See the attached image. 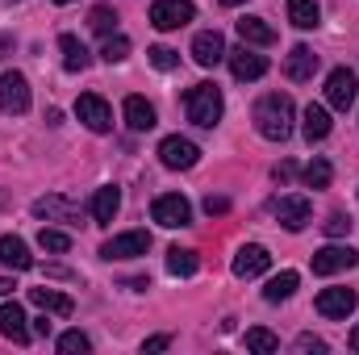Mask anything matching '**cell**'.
Instances as JSON below:
<instances>
[{"label":"cell","mask_w":359,"mask_h":355,"mask_svg":"<svg viewBox=\"0 0 359 355\" xmlns=\"http://www.w3.org/2000/svg\"><path fill=\"white\" fill-rule=\"evenodd\" d=\"M126 55H130V38L109 34V38H104V46H100V59H104V63H121Z\"/></svg>","instance_id":"cell-31"},{"label":"cell","mask_w":359,"mask_h":355,"mask_svg":"<svg viewBox=\"0 0 359 355\" xmlns=\"http://www.w3.org/2000/svg\"><path fill=\"white\" fill-rule=\"evenodd\" d=\"M4 4H13V0H4Z\"/></svg>","instance_id":"cell-46"},{"label":"cell","mask_w":359,"mask_h":355,"mask_svg":"<svg viewBox=\"0 0 359 355\" xmlns=\"http://www.w3.org/2000/svg\"><path fill=\"white\" fill-rule=\"evenodd\" d=\"M0 205H4V192H0Z\"/></svg>","instance_id":"cell-45"},{"label":"cell","mask_w":359,"mask_h":355,"mask_svg":"<svg viewBox=\"0 0 359 355\" xmlns=\"http://www.w3.org/2000/svg\"><path fill=\"white\" fill-rule=\"evenodd\" d=\"M159 159H163V168H172V172H188V168H196V159H201V151H196V142H188V138H163L159 142Z\"/></svg>","instance_id":"cell-10"},{"label":"cell","mask_w":359,"mask_h":355,"mask_svg":"<svg viewBox=\"0 0 359 355\" xmlns=\"http://www.w3.org/2000/svg\"><path fill=\"white\" fill-rule=\"evenodd\" d=\"M88 25L96 29V34H104V38H109V34H113V25H117V13H113L109 4H96V8L88 13Z\"/></svg>","instance_id":"cell-33"},{"label":"cell","mask_w":359,"mask_h":355,"mask_svg":"<svg viewBox=\"0 0 359 355\" xmlns=\"http://www.w3.org/2000/svg\"><path fill=\"white\" fill-rule=\"evenodd\" d=\"M226 59H230V72H234V80H259V76L268 72V55L251 51L247 42H243V46H234V51H226Z\"/></svg>","instance_id":"cell-12"},{"label":"cell","mask_w":359,"mask_h":355,"mask_svg":"<svg viewBox=\"0 0 359 355\" xmlns=\"http://www.w3.org/2000/svg\"><path fill=\"white\" fill-rule=\"evenodd\" d=\"M313 72H318V55L309 46H292L288 59H284V76L297 80V84H305V80H313Z\"/></svg>","instance_id":"cell-18"},{"label":"cell","mask_w":359,"mask_h":355,"mask_svg":"<svg viewBox=\"0 0 359 355\" xmlns=\"http://www.w3.org/2000/svg\"><path fill=\"white\" fill-rule=\"evenodd\" d=\"M247 347L259 355H271V351H280V339L271 330H264V326H255V330H247Z\"/></svg>","instance_id":"cell-30"},{"label":"cell","mask_w":359,"mask_h":355,"mask_svg":"<svg viewBox=\"0 0 359 355\" xmlns=\"http://www.w3.org/2000/svg\"><path fill=\"white\" fill-rule=\"evenodd\" d=\"M297 284H301V276H297V272H280V276H271V280H268L264 297H268L271 305H280V301H288V297L297 293Z\"/></svg>","instance_id":"cell-26"},{"label":"cell","mask_w":359,"mask_h":355,"mask_svg":"<svg viewBox=\"0 0 359 355\" xmlns=\"http://www.w3.org/2000/svg\"><path fill=\"white\" fill-rule=\"evenodd\" d=\"M292 121H297V105L288 92H268L255 105V130L268 142H288L292 138Z\"/></svg>","instance_id":"cell-1"},{"label":"cell","mask_w":359,"mask_h":355,"mask_svg":"<svg viewBox=\"0 0 359 355\" xmlns=\"http://www.w3.org/2000/svg\"><path fill=\"white\" fill-rule=\"evenodd\" d=\"M29 301H34L38 309H46V314H63V318L76 309L72 297H63V293H55V288H46V284H42V288H29Z\"/></svg>","instance_id":"cell-25"},{"label":"cell","mask_w":359,"mask_h":355,"mask_svg":"<svg viewBox=\"0 0 359 355\" xmlns=\"http://www.w3.org/2000/svg\"><path fill=\"white\" fill-rule=\"evenodd\" d=\"M297 351H318V355H326V343H322V339H313V335H301V339H297Z\"/></svg>","instance_id":"cell-38"},{"label":"cell","mask_w":359,"mask_h":355,"mask_svg":"<svg viewBox=\"0 0 359 355\" xmlns=\"http://www.w3.org/2000/svg\"><path fill=\"white\" fill-rule=\"evenodd\" d=\"M196 17V8H192V0H155L151 4V25L155 29H180V25H188Z\"/></svg>","instance_id":"cell-7"},{"label":"cell","mask_w":359,"mask_h":355,"mask_svg":"<svg viewBox=\"0 0 359 355\" xmlns=\"http://www.w3.org/2000/svg\"><path fill=\"white\" fill-rule=\"evenodd\" d=\"M355 96H359V80H355V72L351 67H334L330 76H326V105L330 109H351L355 105Z\"/></svg>","instance_id":"cell-4"},{"label":"cell","mask_w":359,"mask_h":355,"mask_svg":"<svg viewBox=\"0 0 359 355\" xmlns=\"http://www.w3.org/2000/svg\"><path fill=\"white\" fill-rule=\"evenodd\" d=\"M222 109H226V100H222V88L217 84H192V88L184 92V113L201 130H213L222 121Z\"/></svg>","instance_id":"cell-2"},{"label":"cell","mask_w":359,"mask_h":355,"mask_svg":"<svg viewBox=\"0 0 359 355\" xmlns=\"http://www.w3.org/2000/svg\"><path fill=\"white\" fill-rule=\"evenodd\" d=\"M168 343H172L168 335H155V339H147V343H142V351H168Z\"/></svg>","instance_id":"cell-40"},{"label":"cell","mask_w":359,"mask_h":355,"mask_svg":"<svg viewBox=\"0 0 359 355\" xmlns=\"http://www.w3.org/2000/svg\"><path fill=\"white\" fill-rule=\"evenodd\" d=\"M117 209H121V188L104 184V188L92 192V222H96V226H109V222L117 217Z\"/></svg>","instance_id":"cell-20"},{"label":"cell","mask_w":359,"mask_h":355,"mask_svg":"<svg viewBox=\"0 0 359 355\" xmlns=\"http://www.w3.org/2000/svg\"><path fill=\"white\" fill-rule=\"evenodd\" d=\"M313 305H318L322 318H334L339 322V318H347L355 309V288H322Z\"/></svg>","instance_id":"cell-17"},{"label":"cell","mask_w":359,"mask_h":355,"mask_svg":"<svg viewBox=\"0 0 359 355\" xmlns=\"http://www.w3.org/2000/svg\"><path fill=\"white\" fill-rule=\"evenodd\" d=\"M55 4H72V0H55Z\"/></svg>","instance_id":"cell-44"},{"label":"cell","mask_w":359,"mask_h":355,"mask_svg":"<svg viewBox=\"0 0 359 355\" xmlns=\"http://www.w3.org/2000/svg\"><path fill=\"white\" fill-rule=\"evenodd\" d=\"M151 251V234L147 230H130V234H113L100 247V260H138Z\"/></svg>","instance_id":"cell-5"},{"label":"cell","mask_w":359,"mask_h":355,"mask_svg":"<svg viewBox=\"0 0 359 355\" xmlns=\"http://www.w3.org/2000/svg\"><path fill=\"white\" fill-rule=\"evenodd\" d=\"M147 55H151V63H155L159 72H172V67H180V51H172V46H151Z\"/></svg>","instance_id":"cell-35"},{"label":"cell","mask_w":359,"mask_h":355,"mask_svg":"<svg viewBox=\"0 0 359 355\" xmlns=\"http://www.w3.org/2000/svg\"><path fill=\"white\" fill-rule=\"evenodd\" d=\"M76 117L88 126L92 134H109V130H113V109H109L96 92H84V96L76 100Z\"/></svg>","instance_id":"cell-9"},{"label":"cell","mask_w":359,"mask_h":355,"mask_svg":"<svg viewBox=\"0 0 359 355\" xmlns=\"http://www.w3.org/2000/svg\"><path fill=\"white\" fill-rule=\"evenodd\" d=\"M25 322H29V318H25V309H21L17 301H8V297H4V301H0V335H4L8 343L25 347V343H29V335H34Z\"/></svg>","instance_id":"cell-13"},{"label":"cell","mask_w":359,"mask_h":355,"mask_svg":"<svg viewBox=\"0 0 359 355\" xmlns=\"http://www.w3.org/2000/svg\"><path fill=\"white\" fill-rule=\"evenodd\" d=\"M151 217H155L159 226H168V230H184V226H192V205H188V196H180V192H163V196H155Z\"/></svg>","instance_id":"cell-3"},{"label":"cell","mask_w":359,"mask_h":355,"mask_svg":"<svg viewBox=\"0 0 359 355\" xmlns=\"http://www.w3.org/2000/svg\"><path fill=\"white\" fill-rule=\"evenodd\" d=\"M59 51H63V67H67V72H84L92 63L88 46H84L76 34H63V38H59Z\"/></svg>","instance_id":"cell-24"},{"label":"cell","mask_w":359,"mask_h":355,"mask_svg":"<svg viewBox=\"0 0 359 355\" xmlns=\"http://www.w3.org/2000/svg\"><path fill=\"white\" fill-rule=\"evenodd\" d=\"M192 59H196L201 67H217V63L226 59V38H222L217 29H201V34L192 38Z\"/></svg>","instance_id":"cell-16"},{"label":"cell","mask_w":359,"mask_h":355,"mask_svg":"<svg viewBox=\"0 0 359 355\" xmlns=\"http://www.w3.org/2000/svg\"><path fill=\"white\" fill-rule=\"evenodd\" d=\"M347 343H351V351H359V326L351 330V339H347Z\"/></svg>","instance_id":"cell-42"},{"label":"cell","mask_w":359,"mask_h":355,"mask_svg":"<svg viewBox=\"0 0 359 355\" xmlns=\"http://www.w3.org/2000/svg\"><path fill=\"white\" fill-rule=\"evenodd\" d=\"M38 247H42V251H55V255H63V251H72V239H67L63 230H50V226H42V230H38Z\"/></svg>","instance_id":"cell-29"},{"label":"cell","mask_w":359,"mask_h":355,"mask_svg":"<svg viewBox=\"0 0 359 355\" xmlns=\"http://www.w3.org/2000/svg\"><path fill=\"white\" fill-rule=\"evenodd\" d=\"M355 264H359L355 247H322V251H313V272L318 276H339V272H347Z\"/></svg>","instance_id":"cell-14"},{"label":"cell","mask_w":359,"mask_h":355,"mask_svg":"<svg viewBox=\"0 0 359 355\" xmlns=\"http://www.w3.org/2000/svg\"><path fill=\"white\" fill-rule=\"evenodd\" d=\"M226 209H230L226 196H209V201H205V213H209V217H213V213H226Z\"/></svg>","instance_id":"cell-39"},{"label":"cell","mask_w":359,"mask_h":355,"mask_svg":"<svg viewBox=\"0 0 359 355\" xmlns=\"http://www.w3.org/2000/svg\"><path fill=\"white\" fill-rule=\"evenodd\" d=\"M301 134H305V142H322L330 134V109L326 105H309L305 117H301Z\"/></svg>","instance_id":"cell-22"},{"label":"cell","mask_w":359,"mask_h":355,"mask_svg":"<svg viewBox=\"0 0 359 355\" xmlns=\"http://www.w3.org/2000/svg\"><path fill=\"white\" fill-rule=\"evenodd\" d=\"M238 38H243L247 46H271V42H276V29H271L264 17H243V21H238Z\"/></svg>","instance_id":"cell-23"},{"label":"cell","mask_w":359,"mask_h":355,"mask_svg":"<svg viewBox=\"0 0 359 355\" xmlns=\"http://www.w3.org/2000/svg\"><path fill=\"white\" fill-rule=\"evenodd\" d=\"M292 176H297V163H292V159H284V163L271 168V180H276V184H288Z\"/></svg>","instance_id":"cell-37"},{"label":"cell","mask_w":359,"mask_h":355,"mask_svg":"<svg viewBox=\"0 0 359 355\" xmlns=\"http://www.w3.org/2000/svg\"><path fill=\"white\" fill-rule=\"evenodd\" d=\"M330 180H334V168H330L326 159H313V163L305 168V184H309V188H330Z\"/></svg>","instance_id":"cell-32"},{"label":"cell","mask_w":359,"mask_h":355,"mask_svg":"<svg viewBox=\"0 0 359 355\" xmlns=\"http://www.w3.org/2000/svg\"><path fill=\"white\" fill-rule=\"evenodd\" d=\"M8 293H13V280H8V276H0V301H4Z\"/></svg>","instance_id":"cell-41"},{"label":"cell","mask_w":359,"mask_h":355,"mask_svg":"<svg viewBox=\"0 0 359 355\" xmlns=\"http://www.w3.org/2000/svg\"><path fill=\"white\" fill-rule=\"evenodd\" d=\"M196 267H201L196 251H188V247H172V251H168V272H172V276H192Z\"/></svg>","instance_id":"cell-28"},{"label":"cell","mask_w":359,"mask_h":355,"mask_svg":"<svg viewBox=\"0 0 359 355\" xmlns=\"http://www.w3.org/2000/svg\"><path fill=\"white\" fill-rule=\"evenodd\" d=\"M276 217H280L284 230L297 234V230H305V226L313 222V205H309V196H301V192H297V196H280V201H276Z\"/></svg>","instance_id":"cell-11"},{"label":"cell","mask_w":359,"mask_h":355,"mask_svg":"<svg viewBox=\"0 0 359 355\" xmlns=\"http://www.w3.org/2000/svg\"><path fill=\"white\" fill-rule=\"evenodd\" d=\"M0 264L8 267V272H29V267H34V255H29L25 239L4 234V239H0Z\"/></svg>","instance_id":"cell-21"},{"label":"cell","mask_w":359,"mask_h":355,"mask_svg":"<svg viewBox=\"0 0 359 355\" xmlns=\"http://www.w3.org/2000/svg\"><path fill=\"white\" fill-rule=\"evenodd\" d=\"M34 217H38V222H63V226H80V205H72L67 196L50 192V196H38V201H34Z\"/></svg>","instance_id":"cell-8"},{"label":"cell","mask_w":359,"mask_h":355,"mask_svg":"<svg viewBox=\"0 0 359 355\" xmlns=\"http://www.w3.org/2000/svg\"><path fill=\"white\" fill-rule=\"evenodd\" d=\"M222 4H226V8H238V4H247V0H222Z\"/></svg>","instance_id":"cell-43"},{"label":"cell","mask_w":359,"mask_h":355,"mask_svg":"<svg viewBox=\"0 0 359 355\" xmlns=\"http://www.w3.org/2000/svg\"><path fill=\"white\" fill-rule=\"evenodd\" d=\"M59 351L63 355H84V351H92V343H88V335H80V330H67V335H59Z\"/></svg>","instance_id":"cell-34"},{"label":"cell","mask_w":359,"mask_h":355,"mask_svg":"<svg viewBox=\"0 0 359 355\" xmlns=\"http://www.w3.org/2000/svg\"><path fill=\"white\" fill-rule=\"evenodd\" d=\"M0 109L8 117H21L29 109V80L21 72H4L0 76Z\"/></svg>","instance_id":"cell-6"},{"label":"cell","mask_w":359,"mask_h":355,"mask_svg":"<svg viewBox=\"0 0 359 355\" xmlns=\"http://www.w3.org/2000/svg\"><path fill=\"white\" fill-rule=\"evenodd\" d=\"M121 113H126V126H130V130H138V134L155 130V105H151L147 96H126Z\"/></svg>","instance_id":"cell-19"},{"label":"cell","mask_w":359,"mask_h":355,"mask_svg":"<svg viewBox=\"0 0 359 355\" xmlns=\"http://www.w3.org/2000/svg\"><path fill=\"white\" fill-rule=\"evenodd\" d=\"M326 234H330V239L351 234V217H347V213H330V217H326Z\"/></svg>","instance_id":"cell-36"},{"label":"cell","mask_w":359,"mask_h":355,"mask_svg":"<svg viewBox=\"0 0 359 355\" xmlns=\"http://www.w3.org/2000/svg\"><path fill=\"white\" fill-rule=\"evenodd\" d=\"M318 0H288V21L297 25V29H313L318 25Z\"/></svg>","instance_id":"cell-27"},{"label":"cell","mask_w":359,"mask_h":355,"mask_svg":"<svg viewBox=\"0 0 359 355\" xmlns=\"http://www.w3.org/2000/svg\"><path fill=\"white\" fill-rule=\"evenodd\" d=\"M268 267H271L268 247H259V243L238 247V255H234V276H238V280H255V276H264Z\"/></svg>","instance_id":"cell-15"}]
</instances>
